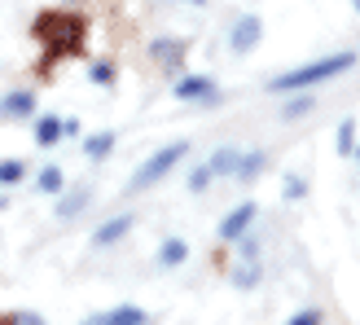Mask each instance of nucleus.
<instances>
[{
    "mask_svg": "<svg viewBox=\"0 0 360 325\" xmlns=\"http://www.w3.org/2000/svg\"><path fill=\"white\" fill-rule=\"evenodd\" d=\"M35 40H40L49 53H75L84 44V18L75 13H44L35 23Z\"/></svg>",
    "mask_w": 360,
    "mask_h": 325,
    "instance_id": "obj_1",
    "label": "nucleus"
},
{
    "mask_svg": "<svg viewBox=\"0 0 360 325\" xmlns=\"http://www.w3.org/2000/svg\"><path fill=\"white\" fill-rule=\"evenodd\" d=\"M356 62V53H330V58H321V62H308V66H299V70H285V75L273 79V93H295V88H312L321 79H330L338 75V70H347Z\"/></svg>",
    "mask_w": 360,
    "mask_h": 325,
    "instance_id": "obj_2",
    "label": "nucleus"
},
{
    "mask_svg": "<svg viewBox=\"0 0 360 325\" xmlns=\"http://www.w3.org/2000/svg\"><path fill=\"white\" fill-rule=\"evenodd\" d=\"M185 158V141H176V146H167V150H158V154H150L146 162L136 167V176H132V189H150L154 180H163L176 162Z\"/></svg>",
    "mask_w": 360,
    "mask_h": 325,
    "instance_id": "obj_3",
    "label": "nucleus"
},
{
    "mask_svg": "<svg viewBox=\"0 0 360 325\" xmlns=\"http://www.w3.org/2000/svg\"><path fill=\"white\" fill-rule=\"evenodd\" d=\"M259 18L255 13H246V18H238V23H233V31H229V49L233 53H250V49H255L259 44Z\"/></svg>",
    "mask_w": 360,
    "mask_h": 325,
    "instance_id": "obj_4",
    "label": "nucleus"
},
{
    "mask_svg": "<svg viewBox=\"0 0 360 325\" xmlns=\"http://www.w3.org/2000/svg\"><path fill=\"white\" fill-rule=\"evenodd\" d=\"M250 220H255V203H242V207H238V211H233L229 220L220 224V238H224V242H238L242 233L250 229Z\"/></svg>",
    "mask_w": 360,
    "mask_h": 325,
    "instance_id": "obj_5",
    "label": "nucleus"
},
{
    "mask_svg": "<svg viewBox=\"0 0 360 325\" xmlns=\"http://www.w3.org/2000/svg\"><path fill=\"white\" fill-rule=\"evenodd\" d=\"M128 229H132V215H119V220L101 224V229L93 233V242H97V246H110V242H119V238H123V233H128Z\"/></svg>",
    "mask_w": 360,
    "mask_h": 325,
    "instance_id": "obj_6",
    "label": "nucleus"
},
{
    "mask_svg": "<svg viewBox=\"0 0 360 325\" xmlns=\"http://www.w3.org/2000/svg\"><path fill=\"white\" fill-rule=\"evenodd\" d=\"M207 167H211V176H215V172H220V176H238L242 154H238V150H215V158L207 162Z\"/></svg>",
    "mask_w": 360,
    "mask_h": 325,
    "instance_id": "obj_7",
    "label": "nucleus"
},
{
    "mask_svg": "<svg viewBox=\"0 0 360 325\" xmlns=\"http://www.w3.org/2000/svg\"><path fill=\"white\" fill-rule=\"evenodd\" d=\"M66 132V123L62 119H40V128H35V146H58V136Z\"/></svg>",
    "mask_w": 360,
    "mask_h": 325,
    "instance_id": "obj_8",
    "label": "nucleus"
},
{
    "mask_svg": "<svg viewBox=\"0 0 360 325\" xmlns=\"http://www.w3.org/2000/svg\"><path fill=\"white\" fill-rule=\"evenodd\" d=\"M31 106H35V97H31V93H9L0 110H5L9 119H22V115H31Z\"/></svg>",
    "mask_w": 360,
    "mask_h": 325,
    "instance_id": "obj_9",
    "label": "nucleus"
},
{
    "mask_svg": "<svg viewBox=\"0 0 360 325\" xmlns=\"http://www.w3.org/2000/svg\"><path fill=\"white\" fill-rule=\"evenodd\" d=\"M211 93H215L211 79H180V84H176V97H185V101H189V97H211Z\"/></svg>",
    "mask_w": 360,
    "mask_h": 325,
    "instance_id": "obj_10",
    "label": "nucleus"
},
{
    "mask_svg": "<svg viewBox=\"0 0 360 325\" xmlns=\"http://www.w3.org/2000/svg\"><path fill=\"white\" fill-rule=\"evenodd\" d=\"M154 58H158V62H167V66H180V58H185V44H176V40H158V44H154Z\"/></svg>",
    "mask_w": 360,
    "mask_h": 325,
    "instance_id": "obj_11",
    "label": "nucleus"
},
{
    "mask_svg": "<svg viewBox=\"0 0 360 325\" xmlns=\"http://www.w3.org/2000/svg\"><path fill=\"white\" fill-rule=\"evenodd\" d=\"M141 321H146V312H141V308H115V312L101 317V325H141Z\"/></svg>",
    "mask_w": 360,
    "mask_h": 325,
    "instance_id": "obj_12",
    "label": "nucleus"
},
{
    "mask_svg": "<svg viewBox=\"0 0 360 325\" xmlns=\"http://www.w3.org/2000/svg\"><path fill=\"white\" fill-rule=\"evenodd\" d=\"M110 146H115V136L101 132V136H88V141H84V154H88V158H105V154H110Z\"/></svg>",
    "mask_w": 360,
    "mask_h": 325,
    "instance_id": "obj_13",
    "label": "nucleus"
},
{
    "mask_svg": "<svg viewBox=\"0 0 360 325\" xmlns=\"http://www.w3.org/2000/svg\"><path fill=\"white\" fill-rule=\"evenodd\" d=\"M22 176H27V167H22L18 158H5V162H0V185H18Z\"/></svg>",
    "mask_w": 360,
    "mask_h": 325,
    "instance_id": "obj_14",
    "label": "nucleus"
},
{
    "mask_svg": "<svg viewBox=\"0 0 360 325\" xmlns=\"http://www.w3.org/2000/svg\"><path fill=\"white\" fill-rule=\"evenodd\" d=\"M84 203H88V189H75V193H66L62 203H58V215H75V211H84Z\"/></svg>",
    "mask_w": 360,
    "mask_h": 325,
    "instance_id": "obj_15",
    "label": "nucleus"
},
{
    "mask_svg": "<svg viewBox=\"0 0 360 325\" xmlns=\"http://www.w3.org/2000/svg\"><path fill=\"white\" fill-rule=\"evenodd\" d=\"M185 255H189V246L180 238H172V242H163V255H158V260H163V264H180Z\"/></svg>",
    "mask_w": 360,
    "mask_h": 325,
    "instance_id": "obj_16",
    "label": "nucleus"
},
{
    "mask_svg": "<svg viewBox=\"0 0 360 325\" xmlns=\"http://www.w3.org/2000/svg\"><path fill=\"white\" fill-rule=\"evenodd\" d=\"M35 185H40L44 193H62V172H58V167H44V172H40V180H35Z\"/></svg>",
    "mask_w": 360,
    "mask_h": 325,
    "instance_id": "obj_17",
    "label": "nucleus"
},
{
    "mask_svg": "<svg viewBox=\"0 0 360 325\" xmlns=\"http://www.w3.org/2000/svg\"><path fill=\"white\" fill-rule=\"evenodd\" d=\"M352 136H356V123L343 119V128H338V154H352V150H356V146H352Z\"/></svg>",
    "mask_w": 360,
    "mask_h": 325,
    "instance_id": "obj_18",
    "label": "nucleus"
},
{
    "mask_svg": "<svg viewBox=\"0 0 360 325\" xmlns=\"http://www.w3.org/2000/svg\"><path fill=\"white\" fill-rule=\"evenodd\" d=\"M259 167H264V154H246V158H242V167H238V176H242V180H250Z\"/></svg>",
    "mask_w": 360,
    "mask_h": 325,
    "instance_id": "obj_19",
    "label": "nucleus"
},
{
    "mask_svg": "<svg viewBox=\"0 0 360 325\" xmlns=\"http://www.w3.org/2000/svg\"><path fill=\"white\" fill-rule=\"evenodd\" d=\"M308 110H312V101H308V97H299V101L285 106V119H299V115H308Z\"/></svg>",
    "mask_w": 360,
    "mask_h": 325,
    "instance_id": "obj_20",
    "label": "nucleus"
},
{
    "mask_svg": "<svg viewBox=\"0 0 360 325\" xmlns=\"http://www.w3.org/2000/svg\"><path fill=\"white\" fill-rule=\"evenodd\" d=\"M207 180H211V167H198L193 176H189V189L198 193V189H207Z\"/></svg>",
    "mask_w": 360,
    "mask_h": 325,
    "instance_id": "obj_21",
    "label": "nucleus"
},
{
    "mask_svg": "<svg viewBox=\"0 0 360 325\" xmlns=\"http://www.w3.org/2000/svg\"><path fill=\"white\" fill-rule=\"evenodd\" d=\"M93 79H97V84H110V79H115V70L105 66V62H97V66H93Z\"/></svg>",
    "mask_w": 360,
    "mask_h": 325,
    "instance_id": "obj_22",
    "label": "nucleus"
},
{
    "mask_svg": "<svg viewBox=\"0 0 360 325\" xmlns=\"http://www.w3.org/2000/svg\"><path fill=\"white\" fill-rule=\"evenodd\" d=\"M316 321H321V312H312V308H308V312H295V317H290V325H316Z\"/></svg>",
    "mask_w": 360,
    "mask_h": 325,
    "instance_id": "obj_23",
    "label": "nucleus"
},
{
    "mask_svg": "<svg viewBox=\"0 0 360 325\" xmlns=\"http://www.w3.org/2000/svg\"><path fill=\"white\" fill-rule=\"evenodd\" d=\"M303 193V180L299 176H285V198H299Z\"/></svg>",
    "mask_w": 360,
    "mask_h": 325,
    "instance_id": "obj_24",
    "label": "nucleus"
},
{
    "mask_svg": "<svg viewBox=\"0 0 360 325\" xmlns=\"http://www.w3.org/2000/svg\"><path fill=\"white\" fill-rule=\"evenodd\" d=\"M255 277H259V268H255V264H246V268H238V281H242V286H250V281H255Z\"/></svg>",
    "mask_w": 360,
    "mask_h": 325,
    "instance_id": "obj_25",
    "label": "nucleus"
},
{
    "mask_svg": "<svg viewBox=\"0 0 360 325\" xmlns=\"http://www.w3.org/2000/svg\"><path fill=\"white\" fill-rule=\"evenodd\" d=\"M180 5H202V0H180Z\"/></svg>",
    "mask_w": 360,
    "mask_h": 325,
    "instance_id": "obj_26",
    "label": "nucleus"
},
{
    "mask_svg": "<svg viewBox=\"0 0 360 325\" xmlns=\"http://www.w3.org/2000/svg\"><path fill=\"white\" fill-rule=\"evenodd\" d=\"M356 9H360V0H356Z\"/></svg>",
    "mask_w": 360,
    "mask_h": 325,
    "instance_id": "obj_27",
    "label": "nucleus"
}]
</instances>
